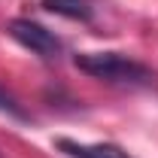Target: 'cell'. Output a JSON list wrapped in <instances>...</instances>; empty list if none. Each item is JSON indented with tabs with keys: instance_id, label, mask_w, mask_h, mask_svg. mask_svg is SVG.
<instances>
[{
	"instance_id": "6da1fadb",
	"label": "cell",
	"mask_w": 158,
	"mask_h": 158,
	"mask_svg": "<svg viewBox=\"0 0 158 158\" xmlns=\"http://www.w3.org/2000/svg\"><path fill=\"white\" fill-rule=\"evenodd\" d=\"M76 70L85 76L110 82V85H122V88H146L155 82V73L137 58H128L122 52H82L73 58Z\"/></svg>"
},
{
	"instance_id": "7a4b0ae2",
	"label": "cell",
	"mask_w": 158,
	"mask_h": 158,
	"mask_svg": "<svg viewBox=\"0 0 158 158\" xmlns=\"http://www.w3.org/2000/svg\"><path fill=\"white\" fill-rule=\"evenodd\" d=\"M6 31H9V37L15 40L19 46H24L27 52H34V55H40V58H46V61L61 58V52H64V43H61L49 27H43L40 21L12 19L6 24Z\"/></svg>"
},
{
	"instance_id": "3957f363",
	"label": "cell",
	"mask_w": 158,
	"mask_h": 158,
	"mask_svg": "<svg viewBox=\"0 0 158 158\" xmlns=\"http://www.w3.org/2000/svg\"><path fill=\"white\" fill-rule=\"evenodd\" d=\"M40 6L70 21H94V0H40Z\"/></svg>"
},
{
	"instance_id": "277c9868",
	"label": "cell",
	"mask_w": 158,
	"mask_h": 158,
	"mask_svg": "<svg viewBox=\"0 0 158 158\" xmlns=\"http://www.w3.org/2000/svg\"><path fill=\"white\" fill-rule=\"evenodd\" d=\"M0 113H9V116H15V118H24V113H21V106L15 103V98H12L9 91H3V88H0Z\"/></svg>"
}]
</instances>
